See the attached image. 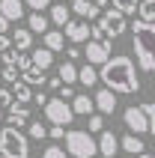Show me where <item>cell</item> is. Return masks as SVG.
<instances>
[{"mask_svg": "<svg viewBox=\"0 0 155 158\" xmlns=\"http://www.w3.org/2000/svg\"><path fill=\"white\" fill-rule=\"evenodd\" d=\"M102 81L104 87H111L113 93H125V96H134L140 89L137 81V69H134V60L131 57H111V60L102 66Z\"/></svg>", "mask_w": 155, "mask_h": 158, "instance_id": "1", "label": "cell"}, {"mask_svg": "<svg viewBox=\"0 0 155 158\" xmlns=\"http://www.w3.org/2000/svg\"><path fill=\"white\" fill-rule=\"evenodd\" d=\"M131 45L137 54V66L155 75V21H134L131 24Z\"/></svg>", "mask_w": 155, "mask_h": 158, "instance_id": "2", "label": "cell"}, {"mask_svg": "<svg viewBox=\"0 0 155 158\" xmlns=\"http://www.w3.org/2000/svg\"><path fill=\"white\" fill-rule=\"evenodd\" d=\"M0 155L3 158H30V134H21V128H15V125L0 128Z\"/></svg>", "mask_w": 155, "mask_h": 158, "instance_id": "3", "label": "cell"}, {"mask_svg": "<svg viewBox=\"0 0 155 158\" xmlns=\"http://www.w3.org/2000/svg\"><path fill=\"white\" fill-rule=\"evenodd\" d=\"M66 152L72 158H93L98 155V140H93L90 131L72 128V131H66Z\"/></svg>", "mask_w": 155, "mask_h": 158, "instance_id": "4", "label": "cell"}, {"mask_svg": "<svg viewBox=\"0 0 155 158\" xmlns=\"http://www.w3.org/2000/svg\"><path fill=\"white\" fill-rule=\"evenodd\" d=\"M45 110V119H48V123L51 125H69L72 119H75V107L69 105V102H66V98L63 96H57V98H48V105L42 107Z\"/></svg>", "mask_w": 155, "mask_h": 158, "instance_id": "5", "label": "cell"}, {"mask_svg": "<svg viewBox=\"0 0 155 158\" xmlns=\"http://www.w3.org/2000/svg\"><path fill=\"white\" fill-rule=\"evenodd\" d=\"M98 27L104 30V36L107 39H116V36H122L125 33V12H119V9L113 6V9H104L102 12V18H98Z\"/></svg>", "mask_w": 155, "mask_h": 158, "instance_id": "6", "label": "cell"}, {"mask_svg": "<svg viewBox=\"0 0 155 158\" xmlns=\"http://www.w3.org/2000/svg\"><path fill=\"white\" fill-rule=\"evenodd\" d=\"M122 123L128 125L134 134H149V116H146V110H143V105L125 107V110H122Z\"/></svg>", "mask_w": 155, "mask_h": 158, "instance_id": "7", "label": "cell"}, {"mask_svg": "<svg viewBox=\"0 0 155 158\" xmlns=\"http://www.w3.org/2000/svg\"><path fill=\"white\" fill-rule=\"evenodd\" d=\"M86 54V63H93V66H104V63L111 60V42L107 39H90L84 48Z\"/></svg>", "mask_w": 155, "mask_h": 158, "instance_id": "8", "label": "cell"}, {"mask_svg": "<svg viewBox=\"0 0 155 158\" xmlns=\"http://www.w3.org/2000/svg\"><path fill=\"white\" fill-rule=\"evenodd\" d=\"M63 33H66V39L69 42H90L93 39V27L86 24V21H69V24L63 27Z\"/></svg>", "mask_w": 155, "mask_h": 158, "instance_id": "9", "label": "cell"}, {"mask_svg": "<svg viewBox=\"0 0 155 158\" xmlns=\"http://www.w3.org/2000/svg\"><path fill=\"white\" fill-rule=\"evenodd\" d=\"M6 123H9V125H15V128H24V125H30V107H27L24 102H18V98H15V105L9 107V114H6Z\"/></svg>", "mask_w": 155, "mask_h": 158, "instance_id": "10", "label": "cell"}, {"mask_svg": "<svg viewBox=\"0 0 155 158\" xmlns=\"http://www.w3.org/2000/svg\"><path fill=\"white\" fill-rule=\"evenodd\" d=\"M93 98H95V110H98V114H113V110H116V93H113L111 87L98 89Z\"/></svg>", "mask_w": 155, "mask_h": 158, "instance_id": "11", "label": "cell"}, {"mask_svg": "<svg viewBox=\"0 0 155 158\" xmlns=\"http://www.w3.org/2000/svg\"><path fill=\"white\" fill-rule=\"evenodd\" d=\"M119 149H122V140H119V137H116L113 131H102V137H98V152H102L104 158H113Z\"/></svg>", "mask_w": 155, "mask_h": 158, "instance_id": "12", "label": "cell"}, {"mask_svg": "<svg viewBox=\"0 0 155 158\" xmlns=\"http://www.w3.org/2000/svg\"><path fill=\"white\" fill-rule=\"evenodd\" d=\"M24 0H0V12L9 18V21H21L24 18Z\"/></svg>", "mask_w": 155, "mask_h": 158, "instance_id": "13", "label": "cell"}, {"mask_svg": "<svg viewBox=\"0 0 155 158\" xmlns=\"http://www.w3.org/2000/svg\"><path fill=\"white\" fill-rule=\"evenodd\" d=\"M72 12L81 18H102L104 9H98L95 3H90V0H72Z\"/></svg>", "mask_w": 155, "mask_h": 158, "instance_id": "14", "label": "cell"}, {"mask_svg": "<svg viewBox=\"0 0 155 158\" xmlns=\"http://www.w3.org/2000/svg\"><path fill=\"white\" fill-rule=\"evenodd\" d=\"M12 45H15L18 51H30V45H33V30H30V27H15Z\"/></svg>", "mask_w": 155, "mask_h": 158, "instance_id": "15", "label": "cell"}, {"mask_svg": "<svg viewBox=\"0 0 155 158\" xmlns=\"http://www.w3.org/2000/svg\"><path fill=\"white\" fill-rule=\"evenodd\" d=\"M21 78L27 81V84H30V87H39V84H48V75H45V69L42 66H27L24 72H21Z\"/></svg>", "mask_w": 155, "mask_h": 158, "instance_id": "16", "label": "cell"}, {"mask_svg": "<svg viewBox=\"0 0 155 158\" xmlns=\"http://www.w3.org/2000/svg\"><path fill=\"white\" fill-rule=\"evenodd\" d=\"M42 42H45V48H51V51L57 54V51L66 48V33H63V30H48V33L42 36Z\"/></svg>", "mask_w": 155, "mask_h": 158, "instance_id": "17", "label": "cell"}, {"mask_svg": "<svg viewBox=\"0 0 155 158\" xmlns=\"http://www.w3.org/2000/svg\"><path fill=\"white\" fill-rule=\"evenodd\" d=\"M72 107H75L78 116H90V114L95 110V98H90V96H84V93H81V96L72 98Z\"/></svg>", "mask_w": 155, "mask_h": 158, "instance_id": "18", "label": "cell"}, {"mask_svg": "<svg viewBox=\"0 0 155 158\" xmlns=\"http://www.w3.org/2000/svg\"><path fill=\"white\" fill-rule=\"evenodd\" d=\"M57 75L63 78V84H75V81H81V69L75 66V60H66V63H60Z\"/></svg>", "mask_w": 155, "mask_h": 158, "instance_id": "19", "label": "cell"}, {"mask_svg": "<svg viewBox=\"0 0 155 158\" xmlns=\"http://www.w3.org/2000/svg\"><path fill=\"white\" fill-rule=\"evenodd\" d=\"M54 24V21H51V18H45L42 15V12H33V15H30V18H27V27H30V30H33V33H48V27H51Z\"/></svg>", "mask_w": 155, "mask_h": 158, "instance_id": "20", "label": "cell"}, {"mask_svg": "<svg viewBox=\"0 0 155 158\" xmlns=\"http://www.w3.org/2000/svg\"><path fill=\"white\" fill-rule=\"evenodd\" d=\"M48 18H51L57 27H66V24H69L72 18H69V6H66V0H63V3H54V6H51V15H48Z\"/></svg>", "mask_w": 155, "mask_h": 158, "instance_id": "21", "label": "cell"}, {"mask_svg": "<svg viewBox=\"0 0 155 158\" xmlns=\"http://www.w3.org/2000/svg\"><path fill=\"white\" fill-rule=\"evenodd\" d=\"M30 57H33V63H36V66H42L45 72L54 66V51H51V48H45V45H42V48H36Z\"/></svg>", "mask_w": 155, "mask_h": 158, "instance_id": "22", "label": "cell"}, {"mask_svg": "<svg viewBox=\"0 0 155 158\" xmlns=\"http://www.w3.org/2000/svg\"><path fill=\"white\" fill-rule=\"evenodd\" d=\"M122 149H125V152H131V155H140V152L146 149V143L140 140V134H134V131H131V134H125V137H122Z\"/></svg>", "mask_w": 155, "mask_h": 158, "instance_id": "23", "label": "cell"}, {"mask_svg": "<svg viewBox=\"0 0 155 158\" xmlns=\"http://www.w3.org/2000/svg\"><path fill=\"white\" fill-rule=\"evenodd\" d=\"M12 93H15V98H18V102H24V105L33 98V89H30V84H27L24 78H18L15 84H12Z\"/></svg>", "mask_w": 155, "mask_h": 158, "instance_id": "24", "label": "cell"}, {"mask_svg": "<svg viewBox=\"0 0 155 158\" xmlns=\"http://www.w3.org/2000/svg\"><path fill=\"white\" fill-rule=\"evenodd\" d=\"M98 78H102V75L93 69V63H86L84 69H81V84H84V87H95V81H98Z\"/></svg>", "mask_w": 155, "mask_h": 158, "instance_id": "25", "label": "cell"}, {"mask_svg": "<svg viewBox=\"0 0 155 158\" xmlns=\"http://www.w3.org/2000/svg\"><path fill=\"white\" fill-rule=\"evenodd\" d=\"M137 15H140V21H155V0H140Z\"/></svg>", "mask_w": 155, "mask_h": 158, "instance_id": "26", "label": "cell"}, {"mask_svg": "<svg viewBox=\"0 0 155 158\" xmlns=\"http://www.w3.org/2000/svg\"><path fill=\"white\" fill-rule=\"evenodd\" d=\"M113 6L119 9V12H125V15H131V12L140 9V0H113Z\"/></svg>", "mask_w": 155, "mask_h": 158, "instance_id": "27", "label": "cell"}, {"mask_svg": "<svg viewBox=\"0 0 155 158\" xmlns=\"http://www.w3.org/2000/svg\"><path fill=\"white\" fill-rule=\"evenodd\" d=\"M27 134H30L33 140H42V137H48V128H45L42 123H33V119H30V125H27Z\"/></svg>", "mask_w": 155, "mask_h": 158, "instance_id": "28", "label": "cell"}, {"mask_svg": "<svg viewBox=\"0 0 155 158\" xmlns=\"http://www.w3.org/2000/svg\"><path fill=\"white\" fill-rule=\"evenodd\" d=\"M18 57H21V51H18L15 45H12V48H6V51L0 54V60H3V66H18Z\"/></svg>", "mask_w": 155, "mask_h": 158, "instance_id": "29", "label": "cell"}, {"mask_svg": "<svg viewBox=\"0 0 155 158\" xmlns=\"http://www.w3.org/2000/svg\"><path fill=\"white\" fill-rule=\"evenodd\" d=\"M12 105H15V93H12V89H3V87H0V107H3V110H9Z\"/></svg>", "mask_w": 155, "mask_h": 158, "instance_id": "30", "label": "cell"}, {"mask_svg": "<svg viewBox=\"0 0 155 158\" xmlns=\"http://www.w3.org/2000/svg\"><path fill=\"white\" fill-rule=\"evenodd\" d=\"M18 72H21L18 66H3V69H0V78L9 81V84H15V81H18Z\"/></svg>", "mask_w": 155, "mask_h": 158, "instance_id": "31", "label": "cell"}, {"mask_svg": "<svg viewBox=\"0 0 155 158\" xmlns=\"http://www.w3.org/2000/svg\"><path fill=\"white\" fill-rule=\"evenodd\" d=\"M42 158H69V152L63 149V146H48V149L42 152Z\"/></svg>", "mask_w": 155, "mask_h": 158, "instance_id": "32", "label": "cell"}, {"mask_svg": "<svg viewBox=\"0 0 155 158\" xmlns=\"http://www.w3.org/2000/svg\"><path fill=\"white\" fill-rule=\"evenodd\" d=\"M90 131H104V114H93L90 116Z\"/></svg>", "mask_w": 155, "mask_h": 158, "instance_id": "33", "label": "cell"}, {"mask_svg": "<svg viewBox=\"0 0 155 158\" xmlns=\"http://www.w3.org/2000/svg\"><path fill=\"white\" fill-rule=\"evenodd\" d=\"M48 137L51 140H66V125H51L48 128Z\"/></svg>", "mask_w": 155, "mask_h": 158, "instance_id": "34", "label": "cell"}, {"mask_svg": "<svg viewBox=\"0 0 155 158\" xmlns=\"http://www.w3.org/2000/svg\"><path fill=\"white\" fill-rule=\"evenodd\" d=\"M143 110H146V116H149V134H155V102H146Z\"/></svg>", "mask_w": 155, "mask_h": 158, "instance_id": "35", "label": "cell"}, {"mask_svg": "<svg viewBox=\"0 0 155 158\" xmlns=\"http://www.w3.org/2000/svg\"><path fill=\"white\" fill-rule=\"evenodd\" d=\"M24 3L33 9V12H45V9L51 6V0H24Z\"/></svg>", "mask_w": 155, "mask_h": 158, "instance_id": "36", "label": "cell"}, {"mask_svg": "<svg viewBox=\"0 0 155 158\" xmlns=\"http://www.w3.org/2000/svg\"><path fill=\"white\" fill-rule=\"evenodd\" d=\"M27 66H33V57H27V54H21V57H18V69L24 72Z\"/></svg>", "mask_w": 155, "mask_h": 158, "instance_id": "37", "label": "cell"}, {"mask_svg": "<svg viewBox=\"0 0 155 158\" xmlns=\"http://www.w3.org/2000/svg\"><path fill=\"white\" fill-rule=\"evenodd\" d=\"M6 48H12V39H9L6 33H0V54L6 51Z\"/></svg>", "mask_w": 155, "mask_h": 158, "instance_id": "38", "label": "cell"}, {"mask_svg": "<svg viewBox=\"0 0 155 158\" xmlns=\"http://www.w3.org/2000/svg\"><path fill=\"white\" fill-rule=\"evenodd\" d=\"M48 87H51V89H60L63 87V78H60V75H57V78H48Z\"/></svg>", "mask_w": 155, "mask_h": 158, "instance_id": "39", "label": "cell"}, {"mask_svg": "<svg viewBox=\"0 0 155 158\" xmlns=\"http://www.w3.org/2000/svg\"><path fill=\"white\" fill-rule=\"evenodd\" d=\"M9 24H12V21H9L3 12H0V33H6V30H9Z\"/></svg>", "mask_w": 155, "mask_h": 158, "instance_id": "40", "label": "cell"}, {"mask_svg": "<svg viewBox=\"0 0 155 158\" xmlns=\"http://www.w3.org/2000/svg\"><path fill=\"white\" fill-rule=\"evenodd\" d=\"M66 54H69V60H78V57H81V48H78V45H72Z\"/></svg>", "mask_w": 155, "mask_h": 158, "instance_id": "41", "label": "cell"}, {"mask_svg": "<svg viewBox=\"0 0 155 158\" xmlns=\"http://www.w3.org/2000/svg\"><path fill=\"white\" fill-rule=\"evenodd\" d=\"M33 98H36V105H42V107H45V105H48V98H45V93H36V96H33Z\"/></svg>", "mask_w": 155, "mask_h": 158, "instance_id": "42", "label": "cell"}, {"mask_svg": "<svg viewBox=\"0 0 155 158\" xmlns=\"http://www.w3.org/2000/svg\"><path fill=\"white\" fill-rule=\"evenodd\" d=\"M90 3H95V6H98V9H104V6H107V3H111V0H90Z\"/></svg>", "mask_w": 155, "mask_h": 158, "instance_id": "43", "label": "cell"}, {"mask_svg": "<svg viewBox=\"0 0 155 158\" xmlns=\"http://www.w3.org/2000/svg\"><path fill=\"white\" fill-rule=\"evenodd\" d=\"M137 158H155V155H146V152H140V155H137Z\"/></svg>", "mask_w": 155, "mask_h": 158, "instance_id": "44", "label": "cell"}, {"mask_svg": "<svg viewBox=\"0 0 155 158\" xmlns=\"http://www.w3.org/2000/svg\"><path fill=\"white\" fill-rule=\"evenodd\" d=\"M0 123H3V107H0Z\"/></svg>", "mask_w": 155, "mask_h": 158, "instance_id": "45", "label": "cell"}, {"mask_svg": "<svg viewBox=\"0 0 155 158\" xmlns=\"http://www.w3.org/2000/svg\"><path fill=\"white\" fill-rule=\"evenodd\" d=\"M0 87H3V78H0Z\"/></svg>", "mask_w": 155, "mask_h": 158, "instance_id": "46", "label": "cell"}, {"mask_svg": "<svg viewBox=\"0 0 155 158\" xmlns=\"http://www.w3.org/2000/svg\"><path fill=\"white\" fill-rule=\"evenodd\" d=\"M0 69H3V66H0Z\"/></svg>", "mask_w": 155, "mask_h": 158, "instance_id": "47", "label": "cell"}, {"mask_svg": "<svg viewBox=\"0 0 155 158\" xmlns=\"http://www.w3.org/2000/svg\"><path fill=\"white\" fill-rule=\"evenodd\" d=\"M0 158H3V155H0Z\"/></svg>", "mask_w": 155, "mask_h": 158, "instance_id": "48", "label": "cell"}]
</instances>
